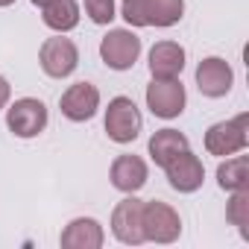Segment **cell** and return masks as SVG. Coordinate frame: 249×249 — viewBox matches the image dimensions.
<instances>
[{"instance_id":"obj_1","label":"cell","mask_w":249,"mask_h":249,"mask_svg":"<svg viewBox=\"0 0 249 249\" xmlns=\"http://www.w3.org/2000/svg\"><path fill=\"white\" fill-rule=\"evenodd\" d=\"M246 144H249V114L246 111H240L231 120L214 123V126H208V132H205V150L211 156H220V159L246 150Z\"/></svg>"},{"instance_id":"obj_2","label":"cell","mask_w":249,"mask_h":249,"mask_svg":"<svg viewBox=\"0 0 249 249\" xmlns=\"http://www.w3.org/2000/svg\"><path fill=\"white\" fill-rule=\"evenodd\" d=\"M141 226H144V240H153V243H173L182 234V217L164 199L144 202Z\"/></svg>"},{"instance_id":"obj_3","label":"cell","mask_w":249,"mask_h":249,"mask_svg":"<svg viewBox=\"0 0 249 249\" xmlns=\"http://www.w3.org/2000/svg\"><path fill=\"white\" fill-rule=\"evenodd\" d=\"M141 126H144V117H141L138 106L129 97L108 100V108H106V135L114 144H132L141 135Z\"/></svg>"},{"instance_id":"obj_4","label":"cell","mask_w":249,"mask_h":249,"mask_svg":"<svg viewBox=\"0 0 249 249\" xmlns=\"http://www.w3.org/2000/svg\"><path fill=\"white\" fill-rule=\"evenodd\" d=\"M141 56V38L132 30H108L100 41V59L111 71H129Z\"/></svg>"},{"instance_id":"obj_5","label":"cell","mask_w":249,"mask_h":249,"mask_svg":"<svg viewBox=\"0 0 249 249\" xmlns=\"http://www.w3.org/2000/svg\"><path fill=\"white\" fill-rule=\"evenodd\" d=\"M6 126L15 138H36L47 129V106L36 97H21L6 108Z\"/></svg>"},{"instance_id":"obj_6","label":"cell","mask_w":249,"mask_h":249,"mask_svg":"<svg viewBox=\"0 0 249 249\" xmlns=\"http://www.w3.org/2000/svg\"><path fill=\"white\" fill-rule=\"evenodd\" d=\"M38 62H41V71L53 79H65L76 71L79 65V50L71 38H65V33L47 38L38 50Z\"/></svg>"},{"instance_id":"obj_7","label":"cell","mask_w":249,"mask_h":249,"mask_svg":"<svg viewBox=\"0 0 249 249\" xmlns=\"http://www.w3.org/2000/svg\"><path fill=\"white\" fill-rule=\"evenodd\" d=\"M185 103H188V94L179 79H153L147 85V108L161 120L179 117L185 111Z\"/></svg>"},{"instance_id":"obj_8","label":"cell","mask_w":249,"mask_h":249,"mask_svg":"<svg viewBox=\"0 0 249 249\" xmlns=\"http://www.w3.org/2000/svg\"><path fill=\"white\" fill-rule=\"evenodd\" d=\"M141 211H144V202L129 194L126 199H120L111 211V234L126 243V246H138L144 243V226H141Z\"/></svg>"},{"instance_id":"obj_9","label":"cell","mask_w":249,"mask_h":249,"mask_svg":"<svg viewBox=\"0 0 249 249\" xmlns=\"http://www.w3.org/2000/svg\"><path fill=\"white\" fill-rule=\"evenodd\" d=\"M231 82H234V71L226 59L220 56H208L196 65V88L202 97H211V100H220L231 91Z\"/></svg>"},{"instance_id":"obj_10","label":"cell","mask_w":249,"mask_h":249,"mask_svg":"<svg viewBox=\"0 0 249 249\" xmlns=\"http://www.w3.org/2000/svg\"><path fill=\"white\" fill-rule=\"evenodd\" d=\"M59 108H62V114H65L68 120H73V123L91 120V117L97 114V108H100V91H97V85H91V82H76V85H71V88L59 97Z\"/></svg>"},{"instance_id":"obj_11","label":"cell","mask_w":249,"mask_h":249,"mask_svg":"<svg viewBox=\"0 0 249 249\" xmlns=\"http://www.w3.org/2000/svg\"><path fill=\"white\" fill-rule=\"evenodd\" d=\"M147 176H150L147 161H144L141 156H135V153L117 156V159L111 161V170H108L111 185H114L117 191H123V194H138V191L147 185Z\"/></svg>"},{"instance_id":"obj_12","label":"cell","mask_w":249,"mask_h":249,"mask_svg":"<svg viewBox=\"0 0 249 249\" xmlns=\"http://www.w3.org/2000/svg\"><path fill=\"white\" fill-rule=\"evenodd\" d=\"M164 173H167L170 188L179 191V194H194V191H199V188H202V179H205V167H202V161H199L191 150H185L182 156H176V159L164 167Z\"/></svg>"},{"instance_id":"obj_13","label":"cell","mask_w":249,"mask_h":249,"mask_svg":"<svg viewBox=\"0 0 249 249\" xmlns=\"http://www.w3.org/2000/svg\"><path fill=\"white\" fill-rule=\"evenodd\" d=\"M185 68V47L176 41H159L150 50V73L153 79H179Z\"/></svg>"},{"instance_id":"obj_14","label":"cell","mask_w":249,"mask_h":249,"mask_svg":"<svg viewBox=\"0 0 249 249\" xmlns=\"http://www.w3.org/2000/svg\"><path fill=\"white\" fill-rule=\"evenodd\" d=\"M103 240H106L103 226L94 217H76V220H71L65 226L62 237H59V243L65 249H100Z\"/></svg>"},{"instance_id":"obj_15","label":"cell","mask_w":249,"mask_h":249,"mask_svg":"<svg viewBox=\"0 0 249 249\" xmlns=\"http://www.w3.org/2000/svg\"><path fill=\"white\" fill-rule=\"evenodd\" d=\"M147 150H150V159L159 167H167L176 156H182L185 150H191V144H188V135H182L179 129H159L150 138Z\"/></svg>"},{"instance_id":"obj_16","label":"cell","mask_w":249,"mask_h":249,"mask_svg":"<svg viewBox=\"0 0 249 249\" xmlns=\"http://www.w3.org/2000/svg\"><path fill=\"white\" fill-rule=\"evenodd\" d=\"M41 21L56 33H71L79 24V3L76 0H50L41 6Z\"/></svg>"},{"instance_id":"obj_17","label":"cell","mask_w":249,"mask_h":249,"mask_svg":"<svg viewBox=\"0 0 249 249\" xmlns=\"http://www.w3.org/2000/svg\"><path fill=\"white\" fill-rule=\"evenodd\" d=\"M217 185L223 191H249V159L246 156H226L217 167Z\"/></svg>"},{"instance_id":"obj_18","label":"cell","mask_w":249,"mask_h":249,"mask_svg":"<svg viewBox=\"0 0 249 249\" xmlns=\"http://www.w3.org/2000/svg\"><path fill=\"white\" fill-rule=\"evenodd\" d=\"M185 15V0H147V27H173Z\"/></svg>"},{"instance_id":"obj_19","label":"cell","mask_w":249,"mask_h":249,"mask_svg":"<svg viewBox=\"0 0 249 249\" xmlns=\"http://www.w3.org/2000/svg\"><path fill=\"white\" fill-rule=\"evenodd\" d=\"M226 220L240 231V237H249V191H231V199L226 202Z\"/></svg>"},{"instance_id":"obj_20","label":"cell","mask_w":249,"mask_h":249,"mask_svg":"<svg viewBox=\"0 0 249 249\" xmlns=\"http://www.w3.org/2000/svg\"><path fill=\"white\" fill-rule=\"evenodd\" d=\"M120 15L129 27H147V0H120Z\"/></svg>"},{"instance_id":"obj_21","label":"cell","mask_w":249,"mask_h":249,"mask_svg":"<svg viewBox=\"0 0 249 249\" xmlns=\"http://www.w3.org/2000/svg\"><path fill=\"white\" fill-rule=\"evenodd\" d=\"M85 15L100 27L111 24L114 21V0H85Z\"/></svg>"},{"instance_id":"obj_22","label":"cell","mask_w":249,"mask_h":249,"mask_svg":"<svg viewBox=\"0 0 249 249\" xmlns=\"http://www.w3.org/2000/svg\"><path fill=\"white\" fill-rule=\"evenodd\" d=\"M9 97H12V88H9V82H6V76H0V108H6V103H9Z\"/></svg>"},{"instance_id":"obj_23","label":"cell","mask_w":249,"mask_h":249,"mask_svg":"<svg viewBox=\"0 0 249 249\" xmlns=\"http://www.w3.org/2000/svg\"><path fill=\"white\" fill-rule=\"evenodd\" d=\"M15 3V0H0V9H3V6H12Z\"/></svg>"},{"instance_id":"obj_24","label":"cell","mask_w":249,"mask_h":249,"mask_svg":"<svg viewBox=\"0 0 249 249\" xmlns=\"http://www.w3.org/2000/svg\"><path fill=\"white\" fill-rule=\"evenodd\" d=\"M33 3H36V6H44V3H50V0H33Z\"/></svg>"}]
</instances>
